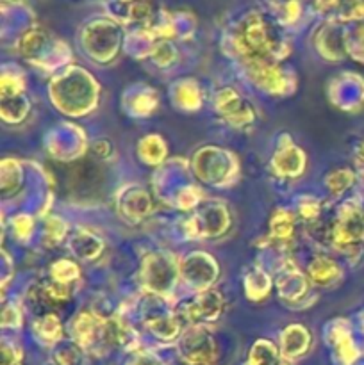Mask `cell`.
<instances>
[{
    "label": "cell",
    "instance_id": "obj_1",
    "mask_svg": "<svg viewBox=\"0 0 364 365\" xmlns=\"http://www.w3.org/2000/svg\"><path fill=\"white\" fill-rule=\"evenodd\" d=\"M236 52L245 61H282L288 57L289 46L278 41L266 18L259 13H250L239 21L234 34Z\"/></svg>",
    "mask_w": 364,
    "mask_h": 365
},
{
    "label": "cell",
    "instance_id": "obj_2",
    "mask_svg": "<svg viewBox=\"0 0 364 365\" xmlns=\"http://www.w3.org/2000/svg\"><path fill=\"white\" fill-rule=\"evenodd\" d=\"M178 274H181V267L171 253L156 252L146 253L143 257L139 282L150 294L157 298H168L175 289Z\"/></svg>",
    "mask_w": 364,
    "mask_h": 365
},
{
    "label": "cell",
    "instance_id": "obj_3",
    "mask_svg": "<svg viewBox=\"0 0 364 365\" xmlns=\"http://www.w3.org/2000/svg\"><path fill=\"white\" fill-rule=\"evenodd\" d=\"M327 237L332 246L345 253H353L364 245V212L357 203L346 202L338 209Z\"/></svg>",
    "mask_w": 364,
    "mask_h": 365
},
{
    "label": "cell",
    "instance_id": "obj_4",
    "mask_svg": "<svg viewBox=\"0 0 364 365\" xmlns=\"http://www.w3.org/2000/svg\"><path fill=\"white\" fill-rule=\"evenodd\" d=\"M71 339L82 351L93 353V355H103L106 349L113 348L107 330V319L98 314L86 310L77 314L71 321L70 327Z\"/></svg>",
    "mask_w": 364,
    "mask_h": 365
},
{
    "label": "cell",
    "instance_id": "obj_5",
    "mask_svg": "<svg viewBox=\"0 0 364 365\" xmlns=\"http://www.w3.org/2000/svg\"><path fill=\"white\" fill-rule=\"evenodd\" d=\"M245 71L253 86L273 96L291 95L296 89V77L275 61H245Z\"/></svg>",
    "mask_w": 364,
    "mask_h": 365
},
{
    "label": "cell",
    "instance_id": "obj_6",
    "mask_svg": "<svg viewBox=\"0 0 364 365\" xmlns=\"http://www.w3.org/2000/svg\"><path fill=\"white\" fill-rule=\"evenodd\" d=\"M177 348L186 365H214L218 360L216 339L202 324H189L178 337Z\"/></svg>",
    "mask_w": 364,
    "mask_h": 365
},
{
    "label": "cell",
    "instance_id": "obj_7",
    "mask_svg": "<svg viewBox=\"0 0 364 365\" xmlns=\"http://www.w3.org/2000/svg\"><path fill=\"white\" fill-rule=\"evenodd\" d=\"M214 110L232 128H246L256 121L253 107L234 88H221L216 93Z\"/></svg>",
    "mask_w": 364,
    "mask_h": 365
},
{
    "label": "cell",
    "instance_id": "obj_8",
    "mask_svg": "<svg viewBox=\"0 0 364 365\" xmlns=\"http://www.w3.org/2000/svg\"><path fill=\"white\" fill-rule=\"evenodd\" d=\"M225 310V299L214 289H207V291L198 292L191 302L184 305V319L189 324H202V327H209V324L216 323Z\"/></svg>",
    "mask_w": 364,
    "mask_h": 365
},
{
    "label": "cell",
    "instance_id": "obj_9",
    "mask_svg": "<svg viewBox=\"0 0 364 365\" xmlns=\"http://www.w3.org/2000/svg\"><path fill=\"white\" fill-rule=\"evenodd\" d=\"M305 152L298 148L289 135H284L278 143V148L275 150L273 159H271L273 173L280 178H298L305 171Z\"/></svg>",
    "mask_w": 364,
    "mask_h": 365
},
{
    "label": "cell",
    "instance_id": "obj_10",
    "mask_svg": "<svg viewBox=\"0 0 364 365\" xmlns=\"http://www.w3.org/2000/svg\"><path fill=\"white\" fill-rule=\"evenodd\" d=\"M181 277L188 282V285L198 289L200 292L207 291L218 277L216 260L211 259L207 253H191V257L182 260Z\"/></svg>",
    "mask_w": 364,
    "mask_h": 365
},
{
    "label": "cell",
    "instance_id": "obj_11",
    "mask_svg": "<svg viewBox=\"0 0 364 365\" xmlns=\"http://www.w3.org/2000/svg\"><path fill=\"white\" fill-rule=\"evenodd\" d=\"M325 339L332 346L335 360L341 365H352L359 356L357 346L352 341V331L345 319L332 321L325 330Z\"/></svg>",
    "mask_w": 364,
    "mask_h": 365
},
{
    "label": "cell",
    "instance_id": "obj_12",
    "mask_svg": "<svg viewBox=\"0 0 364 365\" xmlns=\"http://www.w3.org/2000/svg\"><path fill=\"white\" fill-rule=\"evenodd\" d=\"M310 342H313L310 331L303 324L293 323L280 331L278 349L285 360H296L309 351Z\"/></svg>",
    "mask_w": 364,
    "mask_h": 365
},
{
    "label": "cell",
    "instance_id": "obj_13",
    "mask_svg": "<svg viewBox=\"0 0 364 365\" xmlns=\"http://www.w3.org/2000/svg\"><path fill=\"white\" fill-rule=\"evenodd\" d=\"M118 210L120 216L128 223H138L143 217H146L152 210V202L150 196L139 187L125 189L123 195L118 200Z\"/></svg>",
    "mask_w": 364,
    "mask_h": 365
},
{
    "label": "cell",
    "instance_id": "obj_14",
    "mask_svg": "<svg viewBox=\"0 0 364 365\" xmlns=\"http://www.w3.org/2000/svg\"><path fill=\"white\" fill-rule=\"evenodd\" d=\"M307 277L314 285L320 287H328L341 280L343 271L334 259L327 255H318L307 266Z\"/></svg>",
    "mask_w": 364,
    "mask_h": 365
},
{
    "label": "cell",
    "instance_id": "obj_15",
    "mask_svg": "<svg viewBox=\"0 0 364 365\" xmlns=\"http://www.w3.org/2000/svg\"><path fill=\"white\" fill-rule=\"evenodd\" d=\"M318 52L327 61H339L348 52V39L339 34L334 25H328L316 38Z\"/></svg>",
    "mask_w": 364,
    "mask_h": 365
},
{
    "label": "cell",
    "instance_id": "obj_16",
    "mask_svg": "<svg viewBox=\"0 0 364 365\" xmlns=\"http://www.w3.org/2000/svg\"><path fill=\"white\" fill-rule=\"evenodd\" d=\"M146 328L152 331L153 337L164 342L175 341L182 335L181 319L177 314H157V316L146 319Z\"/></svg>",
    "mask_w": 364,
    "mask_h": 365
},
{
    "label": "cell",
    "instance_id": "obj_17",
    "mask_svg": "<svg viewBox=\"0 0 364 365\" xmlns=\"http://www.w3.org/2000/svg\"><path fill=\"white\" fill-rule=\"evenodd\" d=\"M289 360L282 356L280 349L268 339H259L248 351L246 365H289Z\"/></svg>",
    "mask_w": 364,
    "mask_h": 365
},
{
    "label": "cell",
    "instance_id": "obj_18",
    "mask_svg": "<svg viewBox=\"0 0 364 365\" xmlns=\"http://www.w3.org/2000/svg\"><path fill=\"white\" fill-rule=\"evenodd\" d=\"M32 331H34L36 339L45 346H56L63 337V327H61L59 317L54 312L43 314L41 317H38L34 321Z\"/></svg>",
    "mask_w": 364,
    "mask_h": 365
},
{
    "label": "cell",
    "instance_id": "obj_19",
    "mask_svg": "<svg viewBox=\"0 0 364 365\" xmlns=\"http://www.w3.org/2000/svg\"><path fill=\"white\" fill-rule=\"evenodd\" d=\"M295 214L289 212V210H277L270 217V239L275 242H280V245L291 241L293 234H295Z\"/></svg>",
    "mask_w": 364,
    "mask_h": 365
},
{
    "label": "cell",
    "instance_id": "obj_20",
    "mask_svg": "<svg viewBox=\"0 0 364 365\" xmlns=\"http://www.w3.org/2000/svg\"><path fill=\"white\" fill-rule=\"evenodd\" d=\"M271 291L270 274L264 273L259 267H253L245 277V292L250 302H263Z\"/></svg>",
    "mask_w": 364,
    "mask_h": 365
},
{
    "label": "cell",
    "instance_id": "obj_21",
    "mask_svg": "<svg viewBox=\"0 0 364 365\" xmlns=\"http://www.w3.org/2000/svg\"><path fill=\"white\" fill-rule=\"evenodd\" d=\"M138 155L145 164H152V166L159 164L166 157V145L163 138L153 134L143 138L138 145Z\"/></svg>",
    "mask_w": 364,
    "mask_h": 365
},
{
    "label": "cell",
    "instance_id": "obj_22",
    "mask_svg": "<svg viewBox=\"0 0 364 365\" xmlns=\"http://www.w3.org/2000/svg\"><path fill=\"white\" fill-rule=\"evenodd\" d=\"M355 182V175L352 173L346 168H341V170H332L330 173L325 177V187L328 189L332 196H343Z\"/></svg>",
    "mask_w": 364,
    "mask_h": 365
},
{
    "label": "cell",
    "instance_id": "obj_23",
    "mask_svg": "<svg viewBox=\"0 0 364 365\" xmlns=\"http://www.w3.org/2000/svg\"><path fill=\"white\" fill-rule=\"evenodd\" d=\"M175 102L186 110H195L198 109L202 98H200V89L198 86L193 81H182L175 88Z\"/></svg>",
    "mask_w": 364,
    "mask_h": 365
},
{
    "label": "cell",
    "instance_id": "obj_24",
    "mask_svg": "<svg viewBox=\"0 0 364 365\" xmlns=\"http://www.w3.org/2000/svg\"><path fill=\"white\" fill-rule=\"evenodd\" d=\"M50 274H52V280L64 285H71V282L81 277V271H79L77 264H74L71 260H57L56 264H52Z\"/></svg>",
    "mask_w": 364,
    "mask_h": 365
},
{
    "label": "cell",
    "instance_id": "obj_25",
    "mask_svg": "<svg viewBox=\"0 0 364 365\" xmlns=\"http://www.w3.org/2000/svg\"><path fill=\"white\" fill-rule=\"evenodd\" d=\"M175 57H177V52H175L173 45L168 39H161V41H157L153 45L152 59L157 66H168V64L173 63Z\"/></svg>",
    "mask_w": 364,
    "mask_h": 365
},
{
    "label": "cell",
    "instance_id": "obj_26",
    "mask_svg": "<svg viewBox=\"0 0 364 365\" xmlns=\"http://www.w3.org/2000/svg\"><path fill=\"white\" fill-rule=\"evenodd\" d=\"M298 216L303 221H309L314 223L316 220H320L321 216V205L316 198H310V196H303L298 202Z\"/></svg>",
    "mask_w": 364,
    "mask_h": 365
},
{
    "label": "cell",
    "instance_id": "obj_27",
    "mask_svg": "<svg viewBox=\"0 0 364 365\" xmlns=\"http://www.w3.org/2000/svg\"><path fill=\"white\" fill-rule=\"evenodd\" d=\"M68 228H66V223H64L61 217H50L49 221H46L45 225V237L49 239L52 245H57V242H61L64 239V235H66Z\"/></svg>",
    "mask_w": 364,
    "mask_h": 365
},
{
    "label": "cell",
    "instance_id": "obj_28",
    "mask_svg": "<svg viewBox=\"0 0 364 365\" xmlns=\"http://www.w3.org/2000/svg\"><path fill=\"white\" fill-rule=\"evenodd\" d=\"M81 353L82 349L79 348H64L61 351L56 353V364L57 365H79L81 364Z\"/></svg>",
    "mask_w": 364,
    "mask_h": 365
},
{
    "label": "cell",
    "instance_id": "obj_29",
    "mask_svg": "<svg viewBox=\"0 0 364 365\" xmlns=\"http://www.w3.org/2000/svg\"><path fill=\"white\" fill-rule=\"evenodd\" d=\"M21 324V312L16 307L11 303V305H4L2 309V327L4 328H20Z\"/></svg>",
    "mask_w": 364,
    "mask_h": 365
},
{
    "label": "cell",
    "instance_id": "obj_30",
    "mask_svg": "<svg viewBox=\"0 0 364 365\" xmlns=\"http://www.w3.org/2000/svg\"><path fill=\"white\" fill-rule=\"evenodd\" d=\"M13 228L18 239H29L34 230V223L29 216H16L13 221Z\"/></svg>",
    "mask_w": 364,
    "mask_h": 365
},
{
    "label": "cell",
    "instance_id": "obj_31",
    "mask_svg": "<svg viewBox=\"0 0 364 365\" xmlns=\"http://www.w3.org/2000/svg\"><path fill=\"white\" fill-rule=\"evenodd\" d=\"M2 365H24L21 364V351L14 344L2 342Z\"/></svg>",
    "mask_w": 364,
    "mask_h": 365
},
{
    "label": "cell",
    "instance_id": "obj_32",
    "mask_svg": "<svg viewBox=\"0 0 364 365\" xmlns=\"http://www.w3.org/2000/svg\"><path fill=\"white\" fill-rule=\"evenodd\" d=\"M125 365H164L163 360L150 351H136Z\"/></svg>",
    "mask_w": 364,
    "mask_h": 365
},
{
    "label": "cell",
    "instance_id": "obj_33",
    "mask_svg": "<svg viewBox=\"0 0 364 365\" xmlns=\"http://www.w3.org/2000/svg\"><path fill=\"white\" fill-rule=\"evenodd\" d=\"M93 152L98 159H106L113 153V145L109 143V139H96V143L93 145Z\"/></svg>",
    "mask_w": 364,
    "mask_h": 365
},
{
    "label": "cell",
    "instance_id": "obj_34",
    "mask_svg": "<svg viewBox=\"0 0 364 365\" xmlns=\"http://www.w3.org/2000/svg\"><path fill=\"white\" fill-rule=\"evenodd\" d=\"M284 9H285L284 20L288 21V24H293V21L300 16V4L296 2V0H291V2L285 4Z\"/></svg>",
    "mask_w": 364,
    "mask_h": 365
},
{
    "label": "cell",
    "instance_id": "obj_35",
    "mask_svg": "<svg viewBox=\"0 0 364 365\" xmlns=\"http://www.w3.org/2000/svg\"><path fill=\"white\" fill-rule=\"evenodd\" d=\"M341 0H316V9L321 13H328V11L338 9Z\"/></svg>",
    "mask_w": 364,
    "mask_h": 365
}]
</instances>
